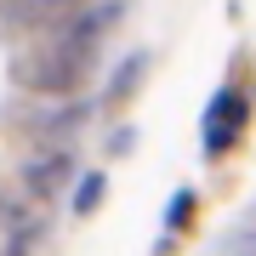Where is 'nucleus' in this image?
<instances>
[{
	"mask_svg": "<svg viewBox=\"0 0 256 256\" xmlns=\"http://www.w3.org/2000/svg\"><path fill=\"white\" fill-rule=\"evenodd\" d=\"M92 52H97L92 40H68V34H63V46H57V52L23 63L28 92H74V86L86 80V68H92Z\"/></svg>",
	"mask_w": 256,
	"mask_h": 256,
	"instance_id": "f257e3e1",
	"label": "nucleus"
},
{
	"mask_svg": "<svg viewBox=\"0 0 256 256\" xmlns=\"http://www.w3.org/2000/svg\"><path fill=\"white\" fill-rule=\"evenodd\" d=\"M245 126H250V97L234 92V86H222L210 97V108H205V154H228Z\"/></svg>",
	"mask_w": 256,
	"mask_h": 256,
	"instance_id": "f03ea898",
	"label": "nucleus"
},
{
	"mask_svg": "<svg viewBox=\"0 0 256 256\" xmlns=\"http://www.w3.org/2000/svg\"><path fill=\"white\" fill-rule=\"evenodd\" d=\"M102 188H108V176H97V171H92V176H86L80 188H74V216L97 210V205H102Z\"/></svg>",
	"mask_w": 256,
	"mask_h": 256,
	"instance_id": "39448f33",
	"label": "nucleus"
},
{
	"mask_svg": "<svg viewBox=\"0 0 256 256\" xmlns=\"http://www.w3.org/2000/svg\"><path fill=\"white\" fill-rule=\"evenodd\" d=\"M63 176H68V154H52V160H40V165H28V188L46 200V194L63 188Z\"/></svg>",
	"mask_w": 256,
	"mask_h": 256,
	"instance_id": "7ed1b4c3",
	"label": "nucleus"
},
{
	"mask_svg": "<svg viewBox=\"0 0 256 256\" xmlns=\"http://www.w3.org/2000/svg\"><path fill=\"white\" fill-rule=\"evenodd\" d=\"M142 68H148V57H131V63L114 74V92H137V74H142Z\"/></svg>",
	"mask_w": 256,
	"mask_h": 256,
	"instance_id": "423d86ee",
	"label": "nucleus"
},
{
	"mask_svg": "<svg viewBox=\"0 0 256 256\" xmlns=\"http://www.w3.org/2000/svg\"><path fill=\"white\" fill-rule=\"evenodd\" d=\"M194 205H200L194 188H176L171 205H165V234H188V228H194Z\"/></svg>",
	"mask_w": 256,
	"mask_h": 256,
	"instance_id": "20e7f679",
	"label": "nucleus"
}]
</instances>
